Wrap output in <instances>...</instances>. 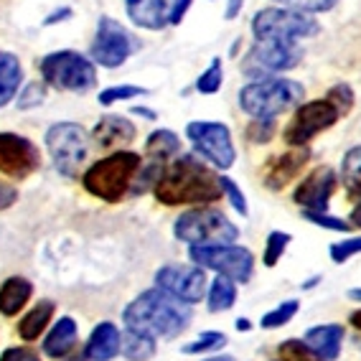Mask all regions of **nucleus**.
I'll use <instances>...</instances> for the list:
<instances>
[{"label": "nucleus", "mask_w": 361, "mask_h": 361, "mask_svg": "<svg viewBox=\"0 0 361 361\" xmlns=\"http://www.w3.org/2000/svg\"><path fill=\"white\" fill-rule=\"evenodd\" d=\"M219 176L196 155H176L166 163L153 194L166 207H209L221 199Z\"/></svg>", "instance_id": "1"}, {"label": "nucleus", "mask_w": 361, "mask_h": 361, "mask_svg": "<svg viewBox=\"0 0 361 361\" xmlns=\"http://www.w3.org/2000/svg\"><path fill=\"white\" fill-rule=\"evenodd\" d=\"M188 321H191V305L171 298L161 288L142 290L123 310L125 329L150 338H176L180 331H186Z\"/></svg>", "instance_id": "2"}, {"label": "nucleus", "mask_w": 361, "mask_h": 361, "mask_svg": "<svg viewBox=\"0 0 361 361\" xmlns=\"http://www.w3.org/2000/svg\"><path fill=\"white\" fill-rule=\"evenodd\" d=\"M142 166V158L133 150H115L112 155L94 161L82 176V186L94 199L117 204L130 196V188L135 183V176Z\"/></svg>", "instance_id": "3"}, {"label": "nucleus", "mask_w": 361, "mask_h": 361, "mask_svg": "<svg viewBox=\"0 0 361 361\" xmlns=\"http://www.w3.org/2000/svg\"><path fill=\"white\" fill-rule=\"evenodd\" d=\"M303 84L285 77H267L239 90V107L250 117H278L303 102Z\"/></svg>", "instance_id": "4"}, {"label": "nucleus", "mask_w": 361, "mask_h": 361, "mask_svg": "<svg viewBox=\"0 0 361 361\" xmlns=\"http://www.w3.org/2000/svg\"><path fill=\"white\" fill-rule=\"evenodd\" d=\"M39 71L46 87L59 92L84 94L97 84V64L71 49L46 54L39 61Z\"/></svg>", "instance_id": "5"}, {"label": "nucleus", "mask_w": 361, "mask_h": 361, "mask_svg": "<svg viewBox=\"0 0 361 361\" xmlns=\"http://www.w3.org/2000/svg\"><path fill=\"white\" fill-rule=\"evenodd\" d=\"M173 234L178 242H186L188 247L232 245L239 237V226L229 221V216L219 209L194 207L173 221Z\"/></svg>", "instance_id": "6"}, {"label": "nucleus", "mask_w": 361, "mask_h": 361, "mask_svg": "<svg viewBox=\"0 0 361 361\" xmlns=\"http://www.w3.org/2000/svg\"><path fill=\"white\" fill-rule=\"evenodd\" d=\"M318 31H321V23L313 16L285 6L262 8L252 18V33H255L257 41L278 39V41H293V44H298V41L303 39H313Z\"/></svg>", "instance_id": "7"}, {"label": "nucleus", "mask_w": 361, "mask_h": 361, "mask_svg": "<svg viewBox=\"0 0 361 361\" xmlns=\"http://www.w3.org/2000/svg\"><path fill=\"white\" fill-rule=\"evenodd\" d=\"M44 140L51 153L54 168L64 178H77L90 155V133L79 123H56L46 130Z\"/></svg>", "instance_id": "8"}, {"label": "nucleus", "mask_w": 361, "mask_h": 361, "mask_svg": "<svg viewBox=\"0 0 361 361\" xmlns=\"http://www.w3.org/2000/svg\"><path fill=\"white\" fill-rule=\"evenodd\" d=\"M188 259L204 270L226 275L234 283H250L255 275V255L242 245H199L188 247Z\"/></svg>", "instance_id": "9"}, {"label": "nucleus", "mask_w": 361, "mask_h": 361, "mask_svg": "<svg viewBox=\"0 0 361 361\" xmlns=\"http://www.w3.org/2000/svg\"><path fill=\"white\" fill-rule=\"evenodd\" d=\"M186 137L194 145L196 155L212 163L216 171H229L237 161V148L232 142V130L214 120H194L186 125Z\"/></svg>", "instance_id": "10"}, {"label": "nucleus", "mask_w": 361, "mask_h": 361, "mask_svg": "<svg viewBox=\"0 0 361 361\" xmlns=\"http://www.w3.org/2000/svg\"><path fill=\"white\" fill-rule=\"evenodd\" d=\"M338 117H341V112L336 110V104L329 97L303 102L295 110L288 128L283 130V140L290 148H308V142L316 135H321L323 130L334 128L338 123Z\"/></svg>", "instance_id": "11"}, {"label": "nucleus", "mask_w": 361, "mask_h": 361, "mask_svg": "<svg viewBox=\"0 0 361 361\" xmlns=\"http://www.w3.org/2000/svg\"><path fill=\"white\" fill-rule=\"evenodd\" d=\"M303 49L293 41H278V39H264L255 41V46L247 54L245 71L257 79L278 77L283 71H290L300 64Z\"/></svg>", "instance_id": "12"}, {"label": "nucleus", "mask_w": 361, "mask_h": 361, "mask_svg": "<svg viewBox=\"0 0 361 361\" xmlns=\"http://www.w3.org/2000/svg\"><path fill=\"white\" fill-rule=\"evenodd\" d=\"M135 49V39L123 23H117L110 16H99L97 33H94L90 49V59L94 64L104 66V69H117L133 56Z\"/></svg>", "instance_id": "13"}, {"label": "nucleus", "mask_w": 361, "mask_h": 361, "mask_svg": "<svg viewBox=\"0 0 361 361\" xmlns=\"http://www.w3.org/2000/svg\"><path fill=\"white\" fill-rule=\"evenodd\" d=\"M155 288H161L171 298L186 305H196L204 300L209 290L207 270L199 264H163L155 272Z\"/></svg>", "instance_id": "14"}, {"label": "nucleus", "mask_w": 361, "mask_h": 361, "mask_svg": "<svg viewBox=\"0 0 361 361\" xmlns=\"http://www.w3.org/2000/svg\"><path fill=\"white\" fill-rule=\"evenodd\" d=\"M41 166V150L36 142L18 133H0V173L23 180Z\"/></svg>", "instance_id": "15"}, {"label": "nucleus", "mask_w": 361, "mask_h": 361, "mask_svg": "<svg viewBox=\"0 0 361 361\" xmlns=\"http://www.w3.org/2000/svg\"><path fill=\"white\" fill-rule=\"evenodd\" d=\"M336 178L334 168L329 166H318L316 171H310L300 183H298L293 201L303 212H329V201L336 191Z\"/></svg>", "instance_id": "16"}, {"label": "nucleus", "mask_w": 361, "mask_h": 361, "mask_svg": "<svg viewBox=\"0 0 361 361\" xmlns=\"http://www.w3.org/2000/svg\"><path fill=\"white\" fill-rule=\"evenodd\" d=\"M310 158L308 148H290L288 153H280L275 158L267 161V166L262 168V180L264 186L272 188V191H280L285 188L290 180H295L300 176V171L305 168Z\"/></svg>", "instance_id": "17"}, {"label": "nucleus", "mask_w": 361, "mask_h": 361, "mask_svg": "<svg viewBox=\"0 0 361 361\" xmlns=\"http://www.w3.org/2000/svg\"><path fill=\"white\" fill-rule=\"evenodd\" d=\"M178 0H125V13L137 28L163 31L171 26V13Z\"/></svg>", "instance_id": "18"}, {"label": "nucleus", "mask_w": 361, "mask_h": 361, "mask_svg": "<svg viewBox=\"0 0 361 361\" xmlns=\"http://www.w3.org/2000/svg\"><path fill=\"white\" fill-rule=\"evenodd\" d=\"M123 348V334L112 321H102L92 329L90 338L84 343V354L87 361H112L120 356Z\"/></svg>", "instance_id": "19"}, {"label": "nucleus", "mask_w": 361, "mask_h": 361, "mask_svg": "<svg viewBox=\"0 0 361 361\" xmlns=\"http://www.w3.org/2000/svg\"><path fill=\"white\" fill-rule=\"evenodd\" d=\"M135 135H137L135 125L123 115H102L97 120V125L92 128V140L97 142V148H102V150L133 142Z\"/></svg>", "instance_id": "20"}, {"label": "nucleus", "mask_w": 361, "mask_h": 361, "mask_svg": "<svg viewBox=\"0 0 361 361\" xmlns=\"http://www.w3.org/2000/svg\"><path fill=\"white\" fill-rule=\"evenodd\" d=\"M77 334H79V326L71 316H61L59 321H54L51 331L46 334L44 343H41L44 356H49L54 361H61L66 354H71L77 348Z\"/></svg>", "instance_id": "21"}, {"label": "nucleus", "mask_w": 361, "mask_h": 361, "mask_svg": "<svg viewBox=\"0 0 361 361\" xmlns=\"http://www.w3.org/2000/svg\"><path fill=\"white\" fill-rule=\"evenodd\" d=\"M343 336H346V329H343L341 323H323V326H313V329L305 331L303 341L308 343L321 359L336 361L341 356Z\"/></svg>", "instance_id": "22"}, {"label": "nucleus", "mask_w": 361, "mask_h": 361, "mask_svg": "<svg viewBox=\"0 0 361 361\" xmlns=\"http://www.w3.org/2000/svg\"><path fill=\"white\" fill-rule=\"evenodd\" d=\"M33 295V285L26 278H8L6 283L0 285V316L13 318L18 316V310L26 308V303Z\"/></svg>", "instance_id": "23"}, {"label": "nucleus", "mask_w": 361, "mask_h": 361, "mask_svg": "<svg viewBox=\"0 0 361 361\" xmlns=\"http://www.w3.org/2000/svg\"><path fill=\"white\" fill-rule=\"evenodd\" d=\"M23 87V66L11 51H0V110L16 99Z\"/></svg>", "instance_id": "24"}, {"label": "nucleus", "mask_w": 361, "mask_h": 361, "mask_svg": "<svg viewBox=\"0 0 361 361\" xmlns=\"http://www.w3.org/2000/svg\"><path fill=\"white\" fill-rule=\"evenodd\" d=\"M54 313H56V305H54V300H39V303L28 310L26 316L20 318L18 336L28 343L39 341V336H44L46 329H49V323L54 321Z\"/></svg>", "instance_id": "25"}, {"label": "nucleus", "mask_w": 361, "mask_h": 361, "mask_svg": "<svg viewBox=\"0 0 361 361\" xmlns=\"http://www.w3.org/2000/svg\"><path fill=\"white\" fill-rule=\"evenodd\" d=\"M145 155L155 161H173L176 155H180V137L168 128L153 130L145 140Z\"/></svg>", "instance_id": "26"}, {"label": "nucleus", "mask_w": 361, "mask_h": 361, "mask_svg": "<svg viewBox=\"0 0 361 361\" xmlns=\"http://www.w3.org/2000/svg\"><path fill=\"white\" fill-rule=\"evenodd\" d=\"M209 310L212 313H224V310H232L237 303V283L226 275H216V278L209 283L207 290Z\"/></svg>", "instance_id": "27"}, {"label": "nucleus", "mask_w": 361, "mask_h": 361, "mask_svg": "<svg viewBox=\"0 0 361 361\" xmlns=\"http://www.w3.org/2000/svg\"><path fill=\"white\" fill-rule=\"evenodd\" d=\"M341 180L346 188V196L351 201H361V145L346 150L341 161Z\"/></svg>", "instance_id": "28"}, {"label": "nucleus", "mask_w": 361, "mask_h": 361, "mask_svg": "<svg viewBox=\"0 0 361 361\" xmlns=\"http://www.w3.org/2000/svg\"><path fill=\"white\" fill-rule=\"evenodd\" d=\"M120 354L128 361H150L155 356V338L135 334V331H125Z\"/></svg>", "instance_id": "29"}, {"label": "nucleus", "mask_w": 361, "mask_h": 361, "mask_svg": "<svg viewBox=\"0 0 361 361\" xmlns=\"http://www.w3.org/2000/svg\"><path fill=\"white\" fill-rule=\"evenodd\" d=\"M226 346V336L221 331H204L201 336H196L194 341H188L180 346V351L186 356H204V354H219Z\"/></svg>", "instance_id": "30"}, {"label": "nucleus", "mask_w": 361, "mask_h": 361, "mask_svg": "<svg viewBox=\"0 0 361 361\" xmlns=\"http://www.w3.org/2000/svg\"><path fill=\"white\" fill-rule=\"evenodd\" d=\"M163 168H166V161H155V158L142 163L135 176V183L130 188V196H142V194H148V191H153L155 183L161 180Z\"/></svg>", "instance_id": "31"}, {"label": "nucleus", "mask_w": 361, "mask_h": 361, "mask_svg": "<svg viewBox=\"0 0 361 361\" xmlns=\"http://www.w3.org/2000/svg\"><path fill=\"white\" fill-rule=\"evenodd\" d=\"M290 242H293L290 232H280V229H275V232L267 234V242H264V252H262L264 267H275V264L283 259L285 250H288Z\"/></svg>", "instance_id": "32"}, {"label": "nucleus", "mask_w": 361, "mask_h": 361, "mask_svg": "<svg viewBox=\"0 0 361 361\" xmlns=\"http://www.w3.org/2000/svg\"><path fill=\"white\" fill-rule=\"evenodd\" d=\"M142 94H148L145 87H137V84H115V87H107V90L99 92L97 102L102 104V107H112V104H117V102L142 97Z\"/></svg>", "instance_id": "33"}, {"label": "nucleus", "mask_w": 361, "mask_h": 361, "mask_svg": "<svg viewBox=\"0 0 361 361\" xmlns=\"http://www.w3.org/2000/svg\"><path fill=\"white\" fill-rule=\"evenodd\" d=\"M221 82H224V66H221L219 56H214L212 64L201 71L199 79H196V92H201V94H216L221 90Z\"/></svg>", "instance_id": "34"}, {"label": "nucleus", "mask_w": 361, "mask_h": 361, "mask_svg": "<svg viewBox=\"0 0 361 361\" xmlns=\"http://www.w3.org/2000/svg\"><path fill=\"white\" fill-rule=\"evenodd\" d=\"M298 308H300L298 300H285V303L275 305L270 313H264V316L259 318V326H262L264 331L280 329V326H285V323H290L293 318H295Z\"/></svg>", "instance_id": "35"}, {"label": "nucleus", "mask_w": 361, "mask_h": 361, "mask_svg": "<svg viewBox=\"0 0 361 361\" xmlns=\"http://www.w3.org/2000/svg\"><path fill=\"white\" fill-rule=\"evenodd\" d=\"M278 359L280 361H326L313 351L305 341L298 338H288L278 346Z\"/></svg>", "instance_id": "36"}, {"label": "nucleus", "mask_w": 361, "mask_h": 361, "mask_svg": "<svg viewBox=\"0 0 361 361\" xmlns=\"http://www.w3.org/2000/svg\"><path fill=\"white\" fill-rule=\"evenodd\" d=\"M219 183H221V196H224L232 209L239 214V216H250V207H247V196L242 194V188L234 183V178L229 176H219Z\"/></svg>", "instance_id": "37"}, {"label": "nucleus", "mask_w": 361, "mask_h": 361, "mask_svg": "<svg viewBox=\"0 0 361 361\" xmlns=\"http://www.w3.org/2000/svg\"><path fill=\"white\" fill-rule=\"evenodd\" d=\"M326 97L331 99V102L336 104V110L341 112V117H346L348 112L354 110V102H356V94H354V90L348 87L346 82H338V84H334L329 92H326Z\"/></svg>", "instance_id": "38"}, {"label": "nucleus", "mask_w": 361, "mask_h": 361, "mask_svg": "<svg viewBox=\"0 0 361 361\" xmlns=\"http://www.w3.org/2000/svg\"><path fill=\"white\" fill-rule=\"evenodd\" d=\"M303 219L310 221V224L323 226V229H329V232H351L354 226L348 224V219H338V216H331L329 212H303Z\"/></svg>", "instance_id": "39"}, {"label": "nucleus", "mask_w": 361, "mask_h": 361, "mask_svg": "<svg viewBox=\"0 0 361 361\" xmlns=\"http://www.w3.org/2000/svg\"><path fill=\"white\" fill-rule=\"evenodd\" d=\"M329 255L336 264H346L351 257L361 255V237H348V239H341V242H334L329 247Z\"/></svg>", "instance_id": "40"}, {"label": "nucleus", "mask_w": 361, "mask_h": 361, "mask_svg": "<svg viewBox=\"0 0 361 361\" xmlns=\"http://www.w3.org/2000/svg\"><path fill=\"white\" fill-rule=\"evenodd\" d=\"M46 99V84L44 82H31L18 92V110H33L41 107Z\"/></svg>", "instance_id": "41"}, {"label": "nucleus", "mask_w": 361, "mask_h": 361, "mask_svg": "<svg viewBox=\"0 0 361 361\" xmlns=\"http://www.w3.org/2000/svg\"><path fill=\"white\" fill-rule=\"evenodd\" d=\"M278 6L285 8H295V11H303V13H329L331 8L338 6V0H272Z\"/></svg>", "instance_id": "42"}, {"label": "nucleus", "mask_w": 361, "mask_h": 361, "mask_svg": "<svg viewBox=\"0 0 361 361\" xmlns=\"http://www.w3.org/2000/svg\"><path fill=\"white\" fill-rule=\"evenodd\" d=\"M275 117H252L250 128H247V137L252 142H270L275 135Z\"/></svg>", "instance_id": "43"}, {"label": "nucleus", "mask_w": 361, "mask_h": 361, "mask_svg": "<svg viewBox=\"0 0 361 361\" xmlns=\"http://www.w3.org/2000/svg\"><path fill=\"white\" fill-rule=\"evenodd\" d=\"M0 361H44V359L31 346H11L0 354Z\"/></svg>", "instance_id": "44"}, {"label": "nucleus", "mask_w": 361, "mask_h": 361, "mask_svg": "<svg viewBox=\"0 0 361 361\" xmlns=\"http://www.w3.org/2000/svg\"><path fill=\"white\" fill-rule=\"evenodd\" d=\"M18 201V188L11 186L8 180H0V212L11 209Z\"/></svg>", "instance_id": "45"}, {"label": "nucleus", "mask_w": 361, "mask_h": 361, "mask_svg": "<svg viewBox=\"0 0 361 361\" xmlns=\"http://www.w3.org/2000/svg\"><path fill=\"white\" fill-rule=\"evenodd\" d=\"M194 6V0H178L176 3V8H173V13H171V26H178L180 20L186 18V13H188V8Z\"/></svg>", "instance_id": "46"}, {"label": "nucleus", "mask_w": 361, "mask_h": 361, "mask_svg": "<svg viewBox=\"0 0 361 361\" xmlns=\"http://www.w3.org/2000/svg\"><path fill=\"white\" fill-rule=\"evenodd\" d=\"M71 18V8H59V11H54L49 18L44 20V26H54V23H61V20Z\"/></svg>", "instance_id": "47"}, {"label": "nucleus", "mask_w": 361, "mask_h": 361, "mask_svg": "<svg viewBox=\"0 0 361 361\" xmlns=\"http://www.w3.org/2000/svg\"><path fill=\"white\" fill-rule=\"evenodd\" d=\"M242 6H245V0H229V3H226V11H224L226 20L237 18V16L242 13Z\"/></svg>", "instance_id": "48"}, {"label": "nucleus", "mask_w": 361, "mask_h": 361, "mask_svg": "<svg viewBox=\"0 0 361 361\" xmlns=\"http://www.w3.org/2000/svg\"><path fill=\"white\" fill-rule=\"evenodd\" d=\"M130 112H133L135 117H142V120H158V112L150 110V107H140V104H135Z\"/></svg>", "instance_id": "49"}, {"label": "nucleus", "mask_w": 361, "mask_h": 361, "mask_svg": "<svg viewBox=\"0 0 361 361\" xmlns=\"http://www.w3.org/2000/svg\"><path fill=\"white\" fill-rule=\"evenodd\" d=\"M348 224L356 226V229H361V201H356L354 204V212H351V216H348Z\"/></svg>", "instance_id": "50"}, {"label": "nucleus", "mask_w": 361, "mask_h": 361, "mask_svg": "<svg viewBox=\"0 0 361 361\" xmlns=\"http://www.w3.org/2000/svg\"><path fill=\"white\" fill-rule=\"evenodd\" d=\"M234 329H237L239 334H242V331H252V321L250 318H237V321H234Z\"/></svg>", "instance_id": "51"}, {"label": "nucleus", "mask_w": 361, "mask_h": 361, "mask_svg": "<svg viewBox=\"0 0 361 361\" xmlns=\"http://www.w3.org/2000/svg\"><path fill=\"white\" fill-rule=\"evenodd\" d=\"M61 361H87V354H84V348H82V351H77V348H74V351H71V354H66Z\"/></svg>", "instance_id": "52"}, {"label": "nucleus", "mask_w": 361, "mask_h": 361, "mask_svg": "<svg viewBox=\"0 0 361 361\" xmlns=\"http://www.w3.org/2000/svg\"><path fill=\"white\" fill-rule=\"evenodd\" d=\"M348 323H351V326H354L356 331H361V308H359V310H354V313L348 316Z\"/></svg>", "instance_id": "53"}, {"label": "nucleus", "mask_w": 361, "mask_h": 361, "mask_svg": "<svg viewBox=\"0 0 361 361\" xmlns=\"http://www.w3.org/2000/svg\"><path fill=\"white\" fill-rule=\"evenodd\" d=\"M201 361H237V359L229 354H212V356H204Z\"/></svg>", "instance_id": "54"}, {"label": "nucleus", "mask_w": 361, "mask_h": 361, "mask_svg": "<svg viewBox=\"0 0 361 361\" xmlns=\"http://www.w3.org/2000/svg\"><path fill=\"white\" fill-rule=\"evenodd\" d=\"M348 298L356 300V303H361V288H351V290H348Z\"/></svg>", "instance_id": "55"}, {"label": "nucleus", "mask_w": 361, "mask_h": 361, "mask_svg": "<svg viewBox=\"0 0 361 361\" xmlns=\"http://www.w3.org/2000/svg\"><path fill=\"white\" fill-rule=\"evenodd\" d=\"M318 280H321V278H313V280H308V283L303 285V290H310V288H316V285H318Z\"/></svg>", "instance_id": "56"}]
</instances>
